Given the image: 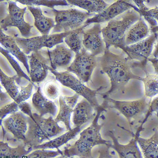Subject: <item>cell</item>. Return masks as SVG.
Masks as SVG:
<instances>
[{"mask_svg":"<svg viewBox=\"0 0 158 158\" xmlns=\"http://www.w3.org/2000/svg\"><path fill=\"white\" fill-rule=\"evenodd\" d=\"M102 29L100 24H95L90 28L85 30L83 33V48L96 57L103 55L106 49Z\"/></svg>","mask_w":158,"mask_h":158,"instance_id":"5bb4252c","label":"cell"},{"mask_svg":"<svg viewBox=\"0 0 158 158\" xmlns=\"http://www.w3.org/2000/svg\"><path fill=\"white\" fill-rule=\"evenodd\" d=\"M158 39V32H152L146 39L135 44L121 49L131 60L147 63L151 57L154 45Z\"/></svg>","mask_w":158,"mask_h":158,"instance_id":"8fae6325","label":"cell"},{"mask_svg":"<svg viewBox=\"0 0 158 158\" xmlns=\"http://www.w3.org/2000/svg\"><path fill=\"white\" fill-rule=\"evenodd\" d=\"M105 107L103 105L97 109L96 114L91 124L79 133L78 139L72 144H68L64 148L63 155L71 158H94L92 153L93 148L97 146L110 147L112 142L103 139L100 131L103 123L99 124V120Z\"/></svg>","mask_w":158,"mask_h":158,"instance_id":"7a4b0ae2","label":"cell"},{"mask_svg":"<svg viewBox=\"0 0 158 158\" xmlns=\"http://www.w3.org/2000/svg\"><path fill=\"white\" fill-rule=\"evenodd\" d=\"M103 99V104L105 107L118 110L126 118L131 127L135 125L136 120L145 114L151 100L148 102L144 96L137 100L129 101L116 100L109 97Z\"/></svg>","mask_w":158,"mask_h":158,"instance_id":"ba28073f","label":"cell"},{"mask_svg":"<svg viewBox=\"0 0 158 158\" xmlns=\"http://www.w3.org/2000/svg\"><path fill=\"white\" fill-rule=\"evenodd\" d=\"M74 158V157H72V158Z\"/></svg>","mask_w":158,"mask_h":158,"instance_id":"74e56055","label":"cell"},{"mask_svg":"<svg viewBox=\"0 0 158 158\" xmlns=\"http://www.w3.org/2000/svg\"><path fill=\"white\" fill-rule=\"evenodd\" d=\"M96 109L85 99H80L73 111L71 118L73 127L85 128L96 114Z\"/></svg>","mask_w":158,"mask_h":158,"instance_id":"ac0fdd59","label":"cell"},{"mask_svg":"<svg viewBox=\"0 0 158 158\" xmlns=\"http://www.w3.org/2000/svg\"><path fill=\"white\" fill-rule=\"evenodd\" d=\"M148 61L151 63L154 68L155 74H158V59L150 58L148 59Z\"/></svg>","mask_w":158,"mask_h":158,"instance_id":"836d02e7","label":"cell"},{"mask_svg":"<svg viewBox=\"0 0 158 158\" xmlns=\"http://www.w3.org/2000/svg\"><path fill=\"white\" fill-rule=\"evenodd\" d=\"M42 10L45 15L54 19L55 25L51 34L68 32L78 29L84 26L88 19L96 15L74 9L63 10L49 8Z\"/></svg>","mask_w":158,"mask_h":158,"instance_id":"5b68a950","label":"cell"},{"mask_svg":"<svg viewBox=\"0 0 158 158\" xmlns=\"http://www.w3.org/2000/svg\"><path fill=\"white\" fill-rule=\"evenodd\" d=\"M35 19V26L42 35H49L51 30L54 27V19L45 15L40 7L30 8Z\"/></svg>","mask_w":158,"mask_h":158,"instance_id":"7402d4cb","label":"cell"},{"mask_svg":"<svg viewBox=\"0 0 158 158\" xmlns=\"http://www.w3.org/2000/svg\"><path fill=\"white\" fill-rule=\"evenodd\" d=\"M133 134V137L127 144H120L117 138L111 131L108 132V135L112 139V144L111 148L118 155L119 158H143V154L137 142V138L142 131L137 130Z\"/></svg>","mask_w":158,"mask_h":158,"instance_id":"2e32d148","label":"cell"},{"mask_svg":"<svg viewBox=\"0 0 158 158\" xmlns=\"http://www.w3.org/2000/svg\"><path fill=\"white\" fill-rule=\"evenodd\" d=\"M27 3L30 5L36 6H43L51 9H54V7L56 6H70L66 1L40 0V1H29Z\"/></svg>","mask_w":158,"mask_h":158,"instance_id":"1f68e13d","label":"cell"},{"mask_svg":"<svg viewBox=\"0 0 158 158\" xmlns=\"http://www.w3.org/2000/svg\"><path fill=\"white\" fill-rule=\"evenodd\" d=\"M85 28L83 26L76 30L71 31L64 39V42L75 54L83 49V33Z\"/></svg>","mask_w":158,"mask_h":158,"instance_id":"83f0119b","label":"cell"},{"mask_svg":"<svg viewBox=\"0 0 158 158\" xmlns=\"http://www.w3.org/2000/svg\"><path fill=\"white\" fill-rule=\"evenodd\" d=\"M141 17L137 11L132 9L108 22L102 29L106 48L110 49L111 47L123 48L127 32Z\"/></svg>","mask_w":158,"mask_h":158,"instance_id":"277c9868","label":"cell"},{"mask_svg":"<svg viewBox=\"0 0 158 158\" xmlns=\"http://www.w3.org/2000/svg\"><path fill=\"white\" fill-rule=\"evenodd\" d=\"M78 94L65 95L62 93L57 100L58 111L55 119L65 127L67 131L71 130L72 115L77 104L81 98Z\"/></svg>","mask_w":158,"mask_h":158,"instance_id":"9a60e30c","label":"cell"},{"mask_svg":"<svg viewBox=\"0 0 158 158\" xmlns=\"http://www.w3.org/2000/svg\"><path fill=\"white\" fill-rule=\"evenodd\" d=\"M71 32L36 36L26 41V48L28 52H33L44 48L51 49L64 43L65 37Z\"/></svg>","mask_w":158,"mask_h":158,"instance_id":"d6986e66","label":"cell"},{"mask_svg":"<svg viewBox=\"0 0 158 158\" xmlns=\"http://www.w3.org/2000/svg\"><path fill=\"white\" fill-rule=\"evenodd\" d=\"M28 128V117L19 111L4 119L0 129V140L12 147L23 143Z\"/></svg>","mask_w":158,"mask_h":158,"instance_id":"8992f818","label":"cell"},{"mask_svg":"<svg viewBox=\"0 0 158 158\" xmlns=\"http://www.w3.org/2000/svg\"><path fill=\"white\" fill-rule=\"evenodd\" d=\"M150 33L149 27L141 16L127 32L124 40L123 48L143 40L150 36Z\"/></svg>","mask_w":158,"mask_h":158,"instance_id":"ffe728a7","label":"cell"},{"mask_svg":"<svg viewBox=\"0 0 158 158\" xmlns=\"http://www.w3.org/2000/svg\"><path fill=\"white\" fill-rule=\"evenodd\" d=\"M70 6L77 7L90 14H98L102 12L110 4L104 1H66Z\"/></svg>","mask_w":158,"mask_h":158,"instance_id":"d4e9b609","label":"cell"},{"mask_svg":"<svg viewBox=\"0 0 158 158\" xmlns=\"http://www.w3.org/2000/svg\"><path fill=\"white\" fill-rule=\"evenodd\" d=\"M158 10L157 6L152 9L138 11L141 16L144 17L149 23L151 27L152 32H158Z\"/></svg>","mask_w":158,"mask_h":158,"instance_id":"4dcf8cb0","label":"cell"},{"mask_svg":"<svg viewBox=\"0 0 158 158\" xmlns=\"http://www.w3.org/2000/svg\"><path fill=\"white\" fill-rule=\"evenodd\" d=\"M110 148L109 146H102L98 150L99 155L97 158H113L115 153L111 152Z\"/></svg>","mask_w":158,"mask_h":158,"instance_id":"d6a6232c","label":"cell"},{"mask_svg":"<svg viewBox=\"0 0 158 158\" xmlns=\"http://www.w3.org/2000/svg\"><path fill=\"white\" fill-rule=\"evenodd\" d=\"M28 117V128L23 143L32 152L36 147L67 131L51 117L42 116L33 110L27 114Z\"/></svg>","mask_w":158,"mask_h":158,"instance_id":"3957f363","label":"cell"},{"mask_svg":"<svg viewBox=\"0 0 158 158\" xmlns=\"http://www.w3.org/2000/svg\"><path fill=\"white\" fill-rule=\"evenodd\" d=\"M52 158H69L63 155H60L56 157Z\"/></svg>","mask_w":158,"mask_h":158,"instance_id":"8d00e7d4","label":"cell"},{"mask_svg":"<svg viewBox=\"0 0 158 158\" xmlns=\"http://www.w3.org/2000/svg\"><path fill=\"white\" fill-rule=\"evenodd\" d=\"M152 58L158 59V44L157 43L156 44L155 47V49L153 52V54H152Z\"/></svg>","mask_w":158,"mask_h":158,"instance_id":"e575fe53","label":"cell"},{"mask_svg":"<svg viewBox=\"0 0 158 158\" xmlns=\"http://www.w3.org/2000/svg\"><path fill=\"white\" fill-rule=\"evenodd\" d=\"M35 85L30 82L26 85L20 87L19 92L15 99L14 100L19 105L31 98L34 93Z\"/></svg>","mask_w":158,"mask_h":158,"instance_id":"f546056e","label":"cell"},{"mask_svg":"<svg viewBox=\"0 0 158 158\" xmlns=\"http://www.w3.org/2000/svg\"><path fill=\"white\" fill-rule=\"evenodd\" d=\"M40 86L43 94L49 100L56 101L62 93L61 85L51 73Z\"/></svg>","mask_w":158,"mask_h":158,"instance_id":"603a6c76","label":"cell"},{"mask_svg":"<svg viewBox=\"0 0 158 158\" xmlns=\"http://www.w3.org/2000/svg\"><path fill=\"white\" fill-rule=\"evenodd\" d=\"M98 67L97 57L83 48L76 54L73 61L65 71L73 73L87 85L91 81L95 69Z\"/></svg>","mask_w":158,"mask_h":158,"instance_id":"9c48e42d","label":"cell"},{"mask_svg":"<svg viewBox=\"0 0 158 158\" xmlns=\"http://www.w3.org/2000/svg\"><path fill=\"white\" fill-rule=\"evenodd\" d=\"M63 155L62 150L48 149H37L34 150L23 158H52Z\"/></svg>","mask_w":158,"mask_h":158,"instance_id":"f1b7e54d","label":"cell"},{"mask_svg":"<svg viewBox=\"0 0 158 158\" xmlns=\"http://www.w3.org/2000/svg\"><path fill=\"white\" fill-rule=\"evenodd\" d=\"M97 59L98 67L108 77L110 83L109 90L100 94L103 98L123 91L131 80H142V77L136 75L132 72L134 68H140L141 62L131 60L122 54L114 53L110 49L106 48L103 55L97 57Z\"/></svg>","mask_w":158,"mask_h":158,"instance_id":"6da1fadb","label":"cell"},{"mask_svg":"<svg viewBox=\"0 0 158 158\" xmlns=\"http://www.w3.org/2000/svg\"><path fill=\"white\" fill-rule=\"evenodd\" d=\"M31 152L23 143L16 147H12L0 140V158H23Z\"/></svg>","mask_w":158,"mask_h":158,"instance_id":"484cf974","label":"cell"},{"mask_svg":"<svg viewBox=\"0 0 158 158\" xmlns=\"http://www.w3.org/2000/svg\"><path fill=\"white\" fill-rule=\"evenodd\" d=\"M142 70L145 76L142 77L141 81L143 84L144 96L146 98H152L156 97L158 94V74H151L147 71L146 67Z\"/></svg>","mask_w":158,"mask_h":158,"instance_id":"4316f807","label":"cell"},{"mask_svg":"<svg viewBox=\"0 0 158 158\" xmlns=\"http://www.w3.org/2000/svg\"><path fill=\"white\" fill-rule=\"evenodd\" d=\"M84 129L78 127L73 128L60 136L38 146L34 150L40 149H58L62 146L75 139Z\"/></svg>","mask_w":158,"mask_h":158,"instance_id":"44dd1931","label":"cell"},{"mask_svg":"<svg viewBox=\"0 0 158 158\" xmlns=\"http://www.w3.org/2000/svg\"><path fill=\"white\" fill-rule=\"evenodd\" d=\"M62 85L73 91L85 99L97 110L101 106L97 99V95L105 88L101 86L93 89L85 84L75 75L67 71H51Z\"/></svg>","mask_w":158,"mask_h":158,"instance_id":"52a82bcc","label":"cell"},{"mask_svg":"<svg viewBox=\"0 0 158 158\" xmlns=\"http://www.w3.org/2000/svg\"><path fill=\"white\" fill-rule=\"evenodd\" d=\"M134 9L138 11L139 9L131 1H118L110 5L101 13L88 19L84 26L86 28L91 24H99L109 22L127 11Z\"/></svg>","mask_w":158,"mask_h":158,"instance_id":"30bf717a","label":"cell"},{"mask_svg":"<svg viewBox=\"0 0 158 158\" xmlns=\"http://www.w3.org/2000/svg\"><path fill=\"white\" fill-rule=\"evenodd\" d=\"M30 62L28 75L31 81L39 86L47 78L50 72L49 60L40 50L33 52Z\"/></svg>","mask_w":158,"mask_h":158,"instance_id":"7c38bea8","label":"cell"},{"mask_svg":"<svg viewBox=\"0 0 158 158\" xmlns=\"http://www.w3.org/2000/svg\"><path fill=\"white\" fill-rule=\"evenodd\" d=\"M41 50L49 60L50 71H66L72 63L75 55L73 52L63 44L56 46L52 50L47 49Z\"/></svg>","mask_w":158,"mask_h":158,"instance_id":"4fadbf2b","label":"cell"},{"mask_svg":"<svg viewBox=\"0 0 158 158\" xmlns=\"http://www.w3.org/2000/svg\"><path fill=\"white\" fill-rule=\"evenodd\" d=\"M4 120V119H3L2 118L0 117V129H1L2 126L3 122Z\"/></svg>","mask_w":158,"mask_h":158,"instance_id":"d590c367","label":"cell"},{"mask_svg":"<svg viewBox=\"0 0 158 158\" xmlns=\"http://www.w3.org/2000/svg\"><path fill=\"white\" fill-rule=\"evenodd\" d=\"M36 90L31 100V106L34 112L40 115L51 117L55 118L58 111L57 101H54L46 98L42 94L39 86H36Z\"/></svg>","mask_w":158,"mask_h":158,"instance_id":"e0dca14e","label":"cell"},{"mask_svg":"<svg viewBox=\"0 0 158 158\" xmlns=\"http://www.w3.org/2000/svg\"><path fill=\"white\" fill-rule=\"evenodd\" d=\"M137 142L144 158H158L157 129L149 138H143L139 136Z\"/></svg>","mask_w":158,"mask_h":158,"instance_id":"cb8c5ba5","label":"cell"}]
</instances>
